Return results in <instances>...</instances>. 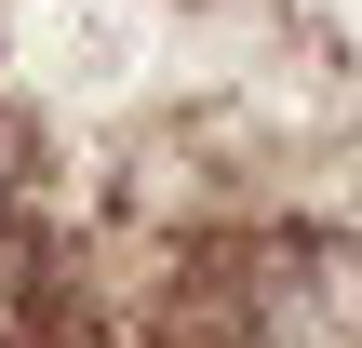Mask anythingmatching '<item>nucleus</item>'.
Instances as JSON below:
<instances>
[{"label": "nucleus", "instance_id": "nucleus-1", "mask_svg": "<svg viewBox=\"0 0 362 348\" xmlns=\"http://www.w3.org/2000/svg\"><path fill=\"white\" fill-rule=\"evenodd\" d=\"M215 348H362V241L349 228H255L202 282Z\"/></svg>", "mask_w": 362, "mask_h": 348}]
</instances>
